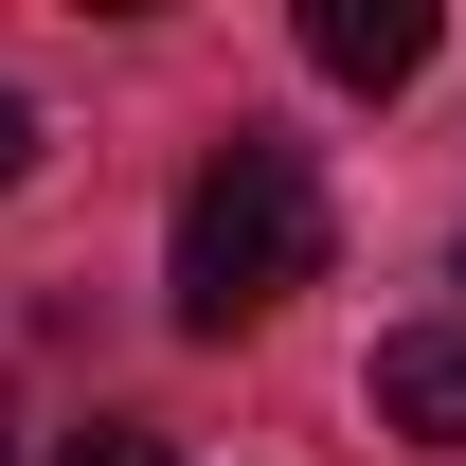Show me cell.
I'll list each match as a JSON object with an SVG mask.
<instances>
[{"mask_svg": "<svg viewBox=\"0 0 466 466\" xmlns=\"http://www.w3.org/2000/svg\"><path fill=\"white\" fill-rule=\"evenodd\" d=\"M377 431L466 449V323H395V341H377Z\"/></svg>", "mask_w": 466, "mask_h": 466, "instance_id": "3957f363", "label": "cell"}, {"mask_svg": "<svg viewBox=\"0 0 466 466\" xmlns=\"http://www.w3.org/2000/svg\"><path fill=\"white\" fill-rule=\"evenodd\" d=\"M305 269H323V179H305V144L233 126L216 162L179 179V251H162L179 323H198V341H233V323H269Z\"/></svg>", "mask_w": 466, "mask_h": 466, "instance_id": "6da1fadb", "label": "cell"}, {"mask_svg": "<svg viewBox=\"0 0 466 466\" xmlns=\"http://www.w3.org/2000/svg\"><path fill=\"white\" fill-rule=\"evenodd\" d=\"M55 466H162V431H126V412H90V431H72Z\"/></svg>", "mask_w": 466, "mask_h": 466, "instance_id": "277c9868", "label": "cell"}, {"mask_svg": "<svg viewBox=\"0 0 466 466\" xmlns=\"http://www.w3.org/2000/svg\"><path fill=\"white\" fill-rule=\"evenodd\" d=\"M0 466H18V412H0Z\"/></svg>", "mask_w": 466, "mask_h": 466, "instance_id": "8992f818", "label": "cell"}, {"mask_svg": "<svg viewBox=\"0 0 466 466\" xmlns=\"http://www.w3.org/2000/svg\"><path fill=\"white\" fill-rule=\"evenodd\" d=\"M431 0H305V72H341V90H412L431 72Z\"/></svg>", "mask_w": 466, "mask_h": 466, "instance_id": "7a4b0ae2", "label": "cell"}, {"mask_svg": "<svg viewBox=\"0 0 466 466\" xmlns=\"http://www.w3.org/2000/svg\"><path fill=\"white\" fill-rule=\"evenodd\" d=\"M18 162H36V108H18V90H0V198H18Z\"/></svg>", "mask_w": 466, "mask_h": 466, "instance_id": "5b68a950", "label": "cell"}, {"mask_svg": "<svg viewBox=\"0 0 466 466\" xmlns=\"http://www.w3.org/2000/svg\"><path fill=\"white\" fill-rule=\"evenodd\" d=\"M449 288H466V251H449Z\"/></svg>", "mask_w": 466, "mask_h": 466, "instance_id": "52a82bcc", "label": "cell"}]
</instances>
